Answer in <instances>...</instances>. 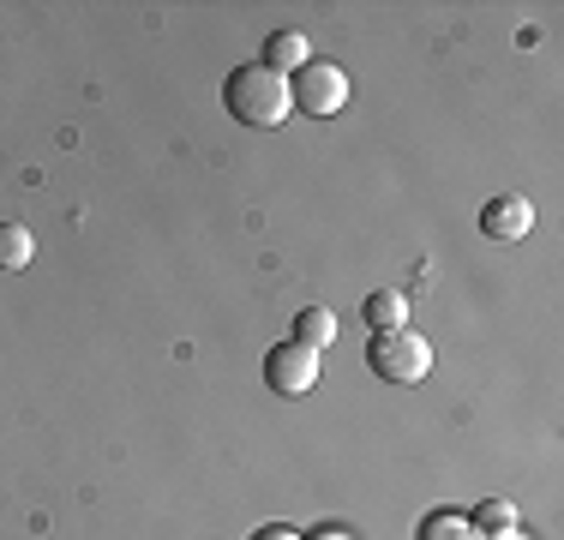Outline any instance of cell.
Here are the masks:
<instances>
[{
    "instance_id": "cell-1",
    "label": "cell",
    "mask_w": 564,
    "mask_h": 540,
    "mask_svg": "<svg viewBox=\"0 0 564 540\" xmlns=\"http://www.w3.org/2000/svg\"><path fill=\"white\" fill-rule=\"evenodd\" d=\"M223 108L240 120V127H282V120L294 115V102H289V78L271 73V66H235L228 73V85H223Z\"/></svg>"
},
{
    "instance_id": "cell-2",
    "label": "cell",
    "mask_w": 564,
    "mask_h": 540,
    "mask_svg": "<svg viewBox=\"0 0 564 540\" xmlns=\"http://www.w3.org/2000/svg\"><path fill=\"white\" fill-rule=\"evenodd\" d=\"M367 367L379 372L384 385H421V378L433 372V343L414 336L409 324H402V331H379L367 348Z\"/></svg>"
},
{
    "instance_id": "cell-3",
    "label": "cell",
    "mask_w": 564,
    "mask_h": 540,
    "mask_svg": "<svg viewBox=\"0 0 564 540\" xmlns=\"http://www.w3.org/2000/svg\"><path fill=\"white\" fill-rule=\"evenodd\" d=\"M289 102L301 108V115H337V108H348V73L330 61H306L301 73L289 78Z\"/></svg>"
},
{
    "instance_id": "cell-4",
    "label": "cell",
    "mask_w": 564,
    "mask_h": 540,
    "mask_svg": "<svg viewBox=\"0 0 564 540\" xmlns=\"http://www.w3.org/2000/svg\"><path fill=\"white\" fill-rule=\"evenodd\" d=\"M264 385L276 390V397H306V390L318 385V348L306 343H276L271 355H264Z\"/></svg>"
},
{
    "instance_id": "cell-5",
    "label": "cell",
    "mask_w": 564,
    "mask_h": 540,
    "mask_svg": "<svg viewBox=\"0 0 564 540\" xmlns=\"http://www.w3.org/2000/svg\"><path fill=\"white\" fill-rule=\"evenodd\" d=\"M534 228V205L522 193H499L492 205H480V235L487 240H522Z\"/></svg>"
},
{
    "instance_id": "cell-6",
    "label": "cell",
    "mask_w": 564,
    "mask_h": 540,
    "mask_svg": "<svg viewBox=\"0 0 564 540\" xmlns=\"http://www.w3.org/2000/svg\"><path fill=\"white\" fill-rule=\"evenodd\" d=\"M306 61H313V48H306L301 31H271V36H264V61L259 66H271V73L289 78V73H301Z\"/></svg>"
},
{
    "instance_id": "cell-7",
    "label": "cell",
    "mask_w": 564,
    "mask_h": 540,
    "mask_svg": "<svg viewBox=\"0 0 564 540\" xmlns=\"http://www.w3.org/2000/svg\"><path fill=\"white\" fill-rule=\"evenodd\" d=\"M360 313H367L372 336H379V331H402V324H409V301H402L397 289H379V294H367V301H360Z\"/></svg>"
},
{
    "instance_id": "cell-8",
    "label": "cell",
    "mask_w": 564,
    "mask_h": 540,
    "mask_svg": "<svg viewBox=\"0 0 564 540\" xmlns=\"http://www.w3.org/2000/svg\"><path fill=\"white\" fill-rule=\"evenodd\" d=\"M36 259V235L24 223H0V270H24Z\"/></svg>"
},
{
    "instance_id": "cell-9",
    "label": "cell",
    "mask_w": 564,
    "mask_h": 540,
    "mask_svg": "<svg viewBox=\"0 0 564 540\" xmlns=\"http://www.w3.org/2000/svg\"><path fill=\"white\" fill-rule=\"evenodd\" d=\"M414 540H480V534H475V522H468L463 510H433V517H421Z\"/></svg>"
},
{
    "instance_id": "cell-10",
    "label": "cell",
    "mask_w": 564,
    "mask_h": 540,
    "mask_svg": "<svg viewBox=\"0 0 564 540\" xmlns=\"http://www.w3.org/2000/svg\"><path fill=\"white\" fill-rule=\"evenodd\" d=\"M294 343L330 348V343H337V313H325V306H306V313L294 318Z\"/></svg>"
},
{
    "instance_id": "cell-11",
    "label": "cell",
    "mask_w": 564,
    "mask_h": 540,
    "mask_svg": "<svg viewBox=\"0 0 564 540\" xmlns=\"http://www.w3.org/2000/svg\"><path fill=\"white\" fill-rule=\"evenodd\" d=\"M468 522H475V534H480V540H487V534H505V529H517V510H510L505 498H487V505H480Z\"/></svg>"
},
{
    "instance_id": "cell-12",
    "label": "cell",
    "mask_w": 564,
    "mask_h": 540,
    "mask_svg": "<svg viewBox=\"0 0 564 540\" xmlns=\"http://www.w3.org/2000/svg\"><path fill=\"white\" fill-rule=\"evenodd\" d=\"M247 540H306V534H294L289 522H264V529H252Z\"/></svg>"
},
{
    "instance_id": "cell-13",
    "label": "cell",
    "mask_w": 564,
    "mask_h": 540,
    "mask_svg": "<svg viewBox=\"0 0 564 540\" xmlns=\"http://www.w3.org/2000/svg\"><path fill=\"white\" fill-rule=\"evenodd\" d=\"M306 540H355L348 529H337V522H330V529H318V534H306Z\"/></svg>"
},
{
    "instance_id": "cell-14",
    "label": "cell",
    "mask_w": 564,
    "mask_h": 540,
    "mask_svg": "<svg viewBox=\"0 0 564 540\" xmlns=\"http://www.w3.org/2000/svg\"><path fill=\"white\" fill-rule=\"evenodd\" d=\"M487 540H522V534H517V529H505V534H487Z\"/></svg>"
}]
</instances>
